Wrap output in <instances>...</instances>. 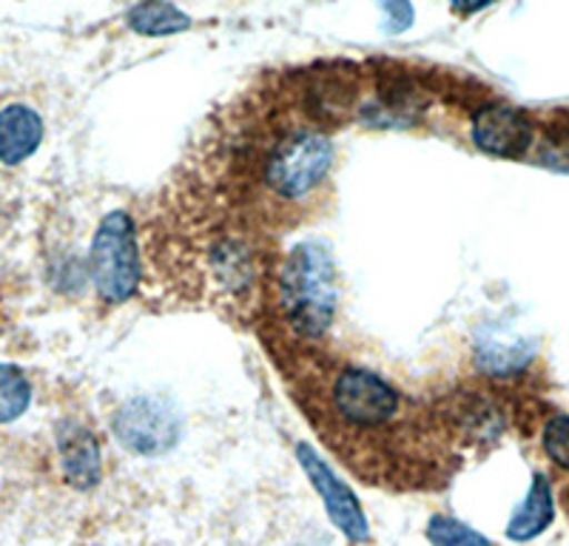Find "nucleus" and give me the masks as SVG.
I'll list each match as a JSON object with an SVG mask.
<instances>
[{"label":"nucleus","mask_w":569,"mask_h":546,"mask_svg":"<svg viewBox=\"0 0 569 546\" xmlns=\"http://www.w3.org/2000/svg\"><path fill=\"white\" fill-rule=\"evenodd\" d=\"M472 143L485 154L516 160L532 143V125L521 111L510 105H487L472 118Z\"/></svg>","instance_id":"nucleus-6"},{"label":"nucleus","mask_w":569,"mask_h":546,"mask_svg":"<svg viewBox=\"0 0 569 546\" xmlns=\"http://www.w3.org/2000/svg\"><path fill=\"white\" fill-rule=\"evenodd\" d=\"M284 318L302 336H322L337 313V267L317 242L293 247L282 267Z\"/></svg>","instance_id":"nucleus-1"},{"label":"nucleus","mask_w":569,"mask_h":546,"mask_svg":"<svg viewBox=\"0 0 569 546\" xmlns=\"http://www.w3.org/2000/svg\"><path fill=\"white\" fill-rule=\"evenodd\" d=\"M543 449L561 469H569V416H556L543 427Z\"/></svg>","instance_id":"nucleus-13"},{"label":"nucleus","mask_w":569,"mask_h":546,"mask_svg":"<svg viewBox=\"0 0 569 546\" xmlns=\"http://www.w3.org/2000/svg\"><path fill=\"white\" fill-rule=\"evenodd\" d=\"M552 515H556V507H552L550 482H547L543 475H536L525 504L512 513L510 527H507V538L518 540V544L538 538V535L552 524Z\"/></svg>","instance_id":"nucleus-9"},{"label":"nucleus","mask_w":569,"mask_h":546,"mask_svg":"<svg viewBox=\"0 0 569 546\" xmlns=\"http://www.w3.org/2000/svg\"><path fill=\"white\" fill-rule=\"evenodd\" d=\"M43 120L29 105H7L0 111V163L18 165L38 151Z\"/></svg>","instance_id":"nucleus-8"},{"label":"nucleus","mask_w":569,"mask_h":546,"mask_svg":"<svg viewBox=\"0 0 569 546\" xmlns=\"http://www.w3.org/2000/svg\"><path fill=\"white\" fill-rule=\"evenodd\" d=\"M297 455L302 469L308 473V478H311V484L317 487V493L322 495L330 520L342 529L345 538L353 540V544L368 540V518H365L362 507H359V501L350 493L348 484L339 482L337 475L330 473L328 464H325L308 444H299Z\"/></svg>","instance_id":"nucleus-5"},{"label":"nucleus","mask_w":569,"mask_h":546,"mask_svg":"<svg viewBox=\"0 0 569 546\" xmlns=\"http://www.w3.org/2000/svg\"><path fill=\"white\" fill-rule=\"evenodd\" d=\"M91 276L100 300L126 302L140 282V254H137L134 225L126 211H111L100 222L91 242Z\"/></svg>","instance_id":"nucleus-3"},{"label":"nucleus","mask_w":569,"mask_h":546,"mask_svg":"<svg viewBox=\"0 0 569 546\" xmlns=\"http://www.w3.org/2000/svg\"><path fill=\"white\" fill-rule=\"evenodd\" d=\"M450 3H453V12L476 14V12H481L485 7H490L492 0H450Z\"/></svg>","instance_id":"nucleus-15"},{"label":"nucleus","mask_w":569,"mask_h":546,"mask_svg":"<svg viewBox=\"0 0 569 546\" xmlns=\"http://www.w3.org/2000/svg\"><path fill=\"white\" fill-rule=\"evenodd\" d=\"M114 433L126 449L137 455H166L177 444L180 422L160 398H131L114 416Z\"/></svg>","instance_id":"nucleus-4"},{"label":"nucleus","mask_w":569,"mask_h":546,"mask_svg":"<svg viewBox=\"0 0 569 546\" xmlns=\"http://www.w3.org/2000/svg\"><path fill=\"white\" fill-rule=\"evenodd\" d=\"M60 462L69 484L80 489H89L100 482L103 464H100V447L89 429L80 424H63L58 433Z\"/></svg>","instance_id":"nucleus-7"},{"label":"nucleus","mask_w":569,"mask_h":546,"mask_svg":"<svg viewBox=\"0 0 569 546\" xmlns=\"http://www.w3.org/2000/svg\"><path fill=\"white\" fill-rule=\"evenodd\" d=\"M29 402H32V384L27 382V376L12 364H0V424L23 416Z\"/></svg>","instance_id":"nucleus-11"},{"label":"nucleus","mask_w":569,"mask_h":546,"mask_svg":"<svg viewBox=\"0 0 569 546\" xmlns=\"http://www.w3.org/2000/svg\"><path fill=\"white\" fill-rule=\"evenodd\" d=\"M129 27L149 38H166V34L186 32L191 18L171 3V0H142L129 12Z\"/></svg>","instance_id":"nucleus-10"},{"label":"nucleus","mask_w":569,"mask_h":546,"mask_svg":"<svg viewBox=\"0 0 569 546\" xmlns=\"http://www.w3.org/2000/svg\"><path fill=\"white\" fill-rule=\"evenodd\" d=\"M379 7L385 9V32L399 34L410 29L413 23V7L410 0H379Z\"/></svg>","instance_id":"nucleus-14"},{"label":"nucleus","mask_w":569,"mask_h":546,"mask_svg":"<svg viewBox=\"0 0 569 546\" xmlns=\"http://www.w3.org/2000/svg\"><path fill=\"white\" fill-rule=\"evenodd\" d=\"M333 165V145L319 131H293L279 136L262 160V185L279 200L313 194Z\"/></svg>","instance_id":"nucleus-2"},{"label":"nucleus","mask_w":569,"mask_h":546,"mask_svg":"<svg viewBox=\"0 0 569 546\" xmlns=\"http://www.w3.org/2000/svg\"><path fill=\"white\" fill-rule=\"evenodd\" d=\"M427 540L433 546H490V540H487L485 535L465 527L461 520L447 518V515H436V518L427 524Z\"/></svg>","instance_id":"nucleus-12"}]
</instances>
